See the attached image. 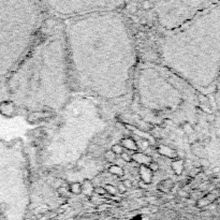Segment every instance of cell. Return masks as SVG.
<instances>
[{
  "mask_svg": "<svg viewBox=\"0 0 220 220\" xmlns=\"http://www.w3.org/2000/svg\"><path fill=\"white\" fill-rule=\"evenodd\" d=\"M69 190H70L73 194L77 195V194L82 193L83 187H82V185H81L80 182H72V184L70 185V187H69Z\"/></svg>",
  "mask_w": 220,
  "mask_h": 220,
  "instance_id": "obj_6",
  "label": "cell"
},
{
  "mask_svg": "<svg viewBox=\"0 0 220 220\" xmlns=\"http://www.w3.org/2000/svg\"><path fill=\"white\" fill-rule=\"evenodd\" d=\"M131 158L132 160H135L137 163H140L142 165H144V164H150L152 163V159L147 157V156H144L142 155V154H134V155H131Z\"/></svg>",
  "mask_w": 220,
  "mask_h": 220,
  "instance_id": "obj_3",
  "label": "cell"
},
{
  "mask_svg": "<svg viewBox=\"0 0 220 220\" xmlns=\"http://www.w3.org/2000/svg\"><path fill=\"white\" fill-rule=\"evenodd\" d=\"M140 171H141V175H142V179L144 182H149L152 180V172L148 169V167H144V165H141L140 167Z\"/></svg>",
  "mask_w": 220,
  "mask_h": 220,
  "instance_id": "obj_4",
  "label": "cell"
},
{
  "mask_svg": "<svg viewBox=\"0 0 220 220\" xmlns=\"http://www.w3.org/2000/svg\"><path fill=\"white\" fill-rule=\"evenodd\" d=\"M219 171H220V167H215V169L212 170V172H215V173H218Z\"/></svg>",
  "mask_w": 220,
  "mask_h": 220,
  "instance_id": "obj_18",
  "label": "cell"
},
{
  "mask_svg": "<svg viewBox=\"0 0 220 220\" xmlns=\"http://www.w3.org/2000/svg\"><path fill=\"white\" fill-rule=\"evenodd\" d=\"M124 184V186L126 187V188H130V187L132 186V184H131V182L130 180H125V182H122Z\"/></svg>",
  "mask_w": 220,
  "mask_h": 220,
  "instance_id": "obj_17",
  "label": "cell"
},
{
  "mask_svg": "<svg viewBox=\"0 0 220 220\" xmlns=\"http://www.w3.org/2000/svg\"><path fill=\"white\" fill-rule=\"evenodd\" d=\"M148 169H149L152 172H157L158 170H159V167H158V164H157V163L152 162L149 165H148Z\"/></svg>",
  "mask_w": 220,
  "mask_h": 220,
  "instance_id": "obj_14",
  "label": "cell"
},
{
  "mask_svg": "<svg viewBox=\"0 0 220 220\" xmlns=\"http://www.w3.org/2000/svg\"><path fill=\"white\" fill-rule=\"evenodd\" d=\"M110 173L117 175V176H124V170L118 165H112L110 167Z\"/></svg>",
  "mask_w": 220,
  "mask_h": 220,
  "instance_id": "obj_8",
  "label": "cell"
},
{
  "mask_svg": "<svg viewBox=\"0 0 220 220\" xmlns=\"http://www.w3.org/2000/svg\"><path fill=\"white\" fill-rule=\"evenodd\" d=\"M120 145L122 147L127 148L128 150H137V143L131 139H122V142H120Z\"/></svg>",
  "mask_w": 220,
  "mask_h": 220,
  "instance_id": "obj_5",
  "label": "cell"
},
{
  "mask_svg": "<svg viewBox=\"0 0 220 220\" xmlns=\"http://www.w3.org/2000/svg\"><path fill=\"white\" fill-rule=\"evenodd\" d=\"M111 152H114L116 156H117V155H122V152H124V147H122L120 144H116V145H114V146L112 147Z\"/></svg>",
  "mask_w": 220,
  "mask_h": 220,
  "instance_id": "obj_10",
  "label": "cell"
},
{
  "mask_svg": "<svg viewBox=\"0 0 220 220\" xmlns=\"http://www.w3.org/2000/svg\"><path fill=\"white\" fill-rule=\"evenodd\" d=\"M159 152H161V155H164V156H167V157H171V158L176 157V152H174L172 149H170L169 147H165V146L160 148Z\"/></svg>",
  "mask_w": 220,
  "mask_h": 220,
  "instance_id": "obj_7",
  "label": "cell"
},
{
  "mask_svg": "<svg viewBox=\"0 0 220 220\" xmlns=\"http://www.w3.org/2000/svg\"><path fill=\"white\" fill-rule=\"evenodd\" d=\"M95 191H96V193H98V194H105L106 193V191L104 188H96Z\"/></svg>",
  "mask_w": 220,
  "mask_h": 220,
  "instance_id": "obj_15",
  "label": "cell"
},
{
  "mask_svg": "<svg viewBox=\"0 0 220 220\" xmlns=\"http://www.w3.org/2000/svg\"><path fill=\"white\" fill-rule=\"evenodd\" d=\"M182 161H176V162H173L172 163V169L174 170V172L176 174H180L182 171Z\"/></svg>",
  "mask_w": 220,
  "mask_h": 220,
  "instance_id": "obj_9",
  "label": "cell"
},
{
  "mask_svg": "<svg viewBox=\"0 0 220 220\" xmlns=\"http://www.w3.org/2000/svg\"><path fill=\"white\" fill-rule=\"evenodd\" d=\"M120 157H122V159L124 160V161H126V162H131V161H132L131 155H129V154H127V152H125L120 155Z\"/></svg>",
  "mask_w": 220,
  "mask_h": 220,
  "instance_id": "obj_13",
  "label": "cell"
},
{
  "mask_svg": "<svg viewBox=\"0 0 220 220\" xmlns=\"http://www.w3.org/2000/svg\"><path fill=\"white\" fill-rule=\"evenodd\" d=\"M26 2L0 1V84L17 68L28 49Z\"/></svg>",
  "mask_w": 220,
  "mask_h": 220,
  "instance_id": "obj_1",
  "label": "cell"
},
{
  "mask_svg": "<svg viewBox=\"0 0 220 220\" xmlns=\"http://www.w3.org/2000/svg\"><path fill=\"white\" fill-rule=\"evenodd\" d=\"M105 191L106 192H109V193H111L112 195H116L118 192V190L116 189V188H114L113 186H106L105 187Z\"/></svg>",
  "mask_w": 220,
  "mask_h": 220,
  "instance_id": "obj_12",
  "label": "cell"
},
{
  "mask_svg": "<svg viewBox=\"0 0 220 220\" xmlns=\"http://www.w3.org/2000/svg\"><path fill=\"white\" fill-rule=\"evenodd\" d=\"M16 105L14 102H12L10 100H5V101H0V113L4 116H13L14 112H15Z\"/></svg>",
  "mask_w": 220,
  "mask_h": 220,
  "instance_id": "obj_2",
  "label": "cell"
},
{
  "mask_svg": "<svg viewBox=\"0 0 220 220\" xmlns=\"http://www.w3.org/2000/svg\"><path fill=\"white\" fill-rule=\"evenodd\" d=\"M104 157H105V159L107 160V161H110V162H114L115 159H116V155H115L114 152H111V150L106 152L105 155H104Z\"/></svg>",
  "mask_w": 220,
  "mask_h": 220,
  "instance_id": "obj_11",
  "label": "cell"
},
{
  "mask_svg": "<svg viewBox=\"0 0 220 220\" xmlns=\"http://www.w3.org/2000/svg\"><path fill=\"white\" fill-rule=\"evenodd\" d=\"M126 189H127V188H126V187L124 186V184H120V185L118 186V188H117V190L119 191V192H125Z\"/></svg>",
  "mask_w": 220,
  "mask_h": 220,
  "instance_id": "obj_16",
  "label": "cell"
}]
</instances>
